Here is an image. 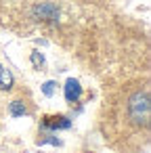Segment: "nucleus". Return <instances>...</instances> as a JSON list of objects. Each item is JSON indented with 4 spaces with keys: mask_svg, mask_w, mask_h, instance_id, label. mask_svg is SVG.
Listing matches in <instances>:
<instances>
[{
    "mask_svg": "<svg viewBox=\"0 0 151 153\" xmlns=\"http://www.w3.org/2000/svg\"><path fill=\"white\" fill-rule=\"evenodd\" d=\"M128 115L136 126H147L149 124V115H151V105H149V92L147 90H138L130 97L128 103Z\"/></svg>",
    "mask_w": 151,
    "mask_h": 153,
    "instance_id": "1",
    "label": "nucleus"
},
{
    "mask_svg": "<svg viewBox=\"0 0 151 153\" xmlns=\"http://www.w3.org/2000/svg\"><path fill=\"white\" fill-rule=\"evenodd\" d=\"M69 128H71V120L67 115H46L42 120V130H48V132L69 130Z\"/></svg>",
    "mask_w": 151,
    "mask_h": 153,
    "instance_id": "2",
    "label": "nucleus"
},
{
    "mask_svg": "<svg viewBox=\"0 0 151 153\" xmlns=\"http://www.w3.org/2000/svg\"><path fill=\"white\" fill-rule=\"evenodd\" d=\"M32 13H34V17L38 21H51V23H55L59 19V9L55 4H51V2H42V4L34 7Z\"/></svg>",
    "mask_w": 151,
    "mask_h": 153,
    "instance_id": "3",
    "label": "nucleus"
},
{
    "mask_svg": "<svg viewBox=\"0 0 151 153\" xmlns=\"http://www.w3.org/2000/svg\"><path fill=\"white\" fill-rule=\"evenodd\" d=\"M63 94H65V101L67 103H71V105L78 103L82 99V86H80V82L74 80V78H69L65 82V86H63Z\"/></svg>",
    "mask_w": 151,
    "mask_h": 153,
    "instance_id": "4",
    "label": "nucleus"
},
{
    "mask_svg": "<svg viewBox=\"0 0 151 153\" xmlns=\"http://www.w3.org/2000/svg\"><path fill=\"white\" fill-rule=\"evenodd\" d=\"M13 86H15V78H13L11 69H7L0 63V90H11Z\"/></svg>",
    "mask_w": 151,
    "mask_h": 153,
    "instance_id": "5",
    "label": "nucleus"
},
{
    "mask_svg": "<svg viewBox=\"0 0 151 153\" xmlns=\"http://www.w3.org/2000/svg\"><path fill=\"white\" fill-rule=\"evenodd\" d=\"M36 143H38V145H53V147H61V140L55 136V132H48V130H44Z\"/></svg>",
    "mask_w": 151,
    "mask_h": 153,
    "instance_id": "6",
    "label": "nucleus"
},
{
    "mask_svg": "<svg viewBox=\"0 0 151 153\" xmlns=\"http://www.w3.org/2000/svg\"><path fill=\"white\" fill-rule=\"evenodd\" d=\"M9 113H11L13 117H21V115L28 113V107H25L23 101H13V103L9 105Z\"/></svg>",
    "mask_w": 151,
    "mask_h": 153,
    "instance_id": "7",
    "label": "nucleus"
},
{
    "mask_svg": "<svg viewBox=\"0 0 151 153\" xmlns=\"http://www.w3.org/2000/svg\"><path fill=\"white\" fill-rule=\"evenodd\" d=\"M57 82L55 80H48V82H44L42 84V92H44V97H55V92H57Z\"/></svg>",
    "mask_w": 151,
    "mask_h": 153,
    "instance_id": "8",
    "label": "nucleus"
},
{
    "mask_svg": "<svg viewBox=\"0 0 151 153\" xmlns=\"http://www.w3.org/2000/svg\"><path fill=\"white\" fill-rule=\"evenodd\" d=\"M32 63H34V67H44V55L40 51H34L32 53Z\"/></svg>",
    "mask_w": 151,
    "mask_h": 153,
    "instance_id": "9",
    "label": "nucleus"
}]
</instances>
